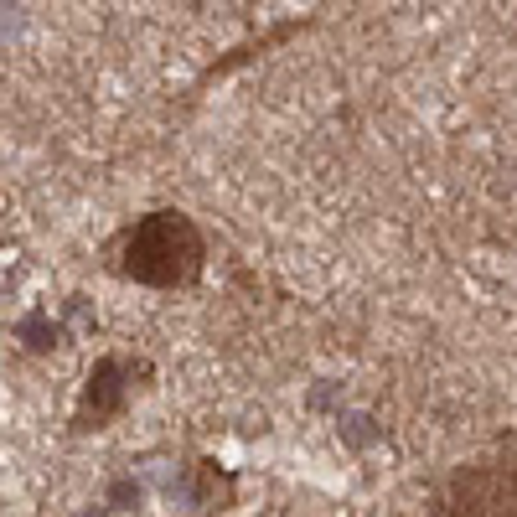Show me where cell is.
Segmentation results:
<instances>
[{"label":"cell","mask_w":517,"mask_h":517,"mask_svg":"<svg viewBox=\"0 0 517 517\" xmlns=\"http://www.w3.org/2000/svg\"><path fill=\"white\" fill-rule=\"evenodd\" d=\"M125 269L140 285H192L202 269V233L187 212H150L125 238Z\"/></svg>","instance_id":"1"},{"label":"cell","mask_w":517,"mask_h":517,"mask_svg":"<svg viewBox=\"0 0 517 517\" xmlns=\"http://www.w3.org/2000/svg\"><path fill=\"white\" fill-rule=\"evenodd\" d=\"M435 517H517V461H476L461 466L435 502Z\"/></svg>","instance_id":"2"},{"label":"cell","mask_w":517,"mask_h":517,"mask_svg":"<svg viewBox=\"0 0 517 517\" xmlns=\"http://www.w3.org/2000/svg\"><path fill=\"white\" fill-rule=\"evenodd\" d=\"M88 404H94V419L99 414H114L125 404V383H119V362H99V373L88 378Z\"/></svg>","instance_id":"3"},{"label":"cell","mask_w":517,"mask_h":517,"mask_svg":"<svg viewBox=\"0 0 517 517\" xmlns=\"http://www.w3.org/2000/svg\"><path fill=\"white\" fill-rule=\"evenodd\" d=\"M368 424H373V419H362V414H357V419H347V440H352V445H368V440H373Z\"/></svg>","instance_id":"4"},{"label":"cell","mask_w":517,"mask_h":517,"mask_svg":"<svg viewBox=\"0 0 517 517\" xmlns=\"http://www.w3.org/2000/svg\"><path fill=\"white\" fill-rule=\"evenodd\" d=\"M83 517H104V512H83Z\"/></svg>","instance_id":"5"}]
</instances>
